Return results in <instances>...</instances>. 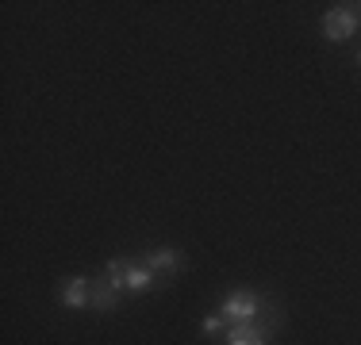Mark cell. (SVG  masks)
I'll return each mask as SVG.
<instances>
[{
	"instance_id": "cell-1",
	"label": "cell",
	"mask_w": 361,
	"mask_h": 345,
	"mask_svg": "<svg viewBox=\"0 0 361 345\" xmlns=\"http://www.w3.org/2000/svg\"><path fill=\"white\" fill-rule=\"evenodd\" d=\"M357 23H361V15L354 12V4H338V8H331V12H326L323 34H326L331 42H346L350 34L357 31Z\"/></svg>"
},
{
	"instance_id": "cell-2",
	"label": "cell",
	"mask_w": 361,
	"mask_h": 345,
	"mask_svg": "<svg viewBox=\"0 0 361 345\" xmlns=\"http://www.w3.org/2000/svg\"><path fill=\"white\" fill-rule=\"evenodd\" d=\"M223 322L227 326H243V322H254L257 318V296L250 291H235V296H227V303L219 307Z\"/></svg>"
},
{
	"instance_id": "cell-3",
	"label": "cell",
	"mask_w": 361,
	"mask_h": 345,
	"mask_svg": "<svg viewBox=\"0 0 361 345\" xmlns=\"http://www.w3.org/2000/svg\"><path fill=\"white\" fill-rule=\"evenodd\" d=\"M265 341H269V326H262L257 318L227 330V345H265Z\"/></svg>"
},
{
	"instance_id": "cell-4",
	"label": "cell",
	"mask_w": 361,
	"mask_h": 345,
	"mask_svg": "<svg viewBox=\"0 0 361 345\" xmlns=\"http://www.w3.org/2000/svg\"><path fill=\"white\" fill-rule=\"evenodd\" d=\"M89 299H92V280L73 276V280L62 284V303L66 307H89Z\"/></svg>"
},
{
	"instance_id": "cell-5",
	"label": "cell",
	"mask_w": 361,
	"mask_h": 345,
	"mask_svg": "<svg viewBox=\"0 0 361 345\" xmlns=\"http://www.w3.org/2000/svg\"><path fill=\"white\" fill-rule=\"evenodd\" d=\"M119 296H123V288H116L108 276H104V280H92V299H89V307L111 310V307H119Z\"/></svg>"
},
{
	"instance_id": "cell-6",
	"label": "cell",
	"mask_w": 361,
	"mask_h": 345,
	"mask_svg": "<svg viewBox=\"0 0 361 345\" xmlns=\"http://www.w3.org/2000/svg\"><path fill=\"white\" fill-rule=\"evenodd\" d=\"M146 269L150 272H177L180 269V253L177 249H154V253H146Z\"/></svg>"
},
{
	"instance_id": "cell-7",
	"label": "cell",
	"mask_w": 361,
	"mask_h": 345,
	"mask_svg": "<svg viewBox=\"0 0 361 345\" xmlns=\"http://www.w3.org/2000/svg\"><path fill=\"white\" fill-rule=\"evenodd\" d=\"M123 288H127V291H146V288H154V272L146 269V265H127Z\"/></svg>"
},
{
	"instance_id": "cell-8",
	"label": "cell",
	"mask_w": 361,
	"mask_h": 345,
	"mask_svg": "<svg viewBox=\"0 0 361 345\" xmlns=\"http://www.w3.org/2000/svg\"><path fill=\"white\" fill-rule=\"evenodd\" d=\"M223 326H227V322H223V315H208V318H204V326H200V330H204V334H219Z\"/></svg>"
},
{
	"instance_id": "cell-9",
	"label": "cell",
	"mask_w": 361,
	"mask_h": 345,
	"mask_svg": "<svg viewBox=\"0 0 361 345\" xmlns=\"http://www.w3.org/2000/svg\"><path fill=\"white\" fill-rule=\"evenodd\" d=\"M357 62H361V58H357Z\"/></svg>"
},
{
	"instance_id": "cell-10",
	"label": "cell",
	"mask_w": 361,
	"mask_h": 345,
	"mask_svg": "<svg viewBox=\"0 0 361 345\" xmlns=\"http://www.w3.org/2000/svg\"><path fill=\"white\" fill-rule=\"evenodd\" d=\"M357 8H361V4H357Z\"/></svg>"
}]
</instances>
